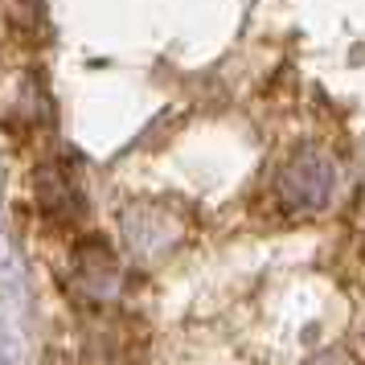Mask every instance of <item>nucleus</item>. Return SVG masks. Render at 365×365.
<instances>
[{
	"label": "nucleus",
	"mask_w": 365,
	"mask_h": 365,
	"mask_svg": "<svg viewBox=\"0 0 365 365\" xmlns=\"http://www.w3.org/2000/svg\"><path fill=\"white\" fill-rule=\"evenodd\" d=\"M336 189V165L329 152L320 148H296L283 160L279 177H275V201L292 214H316L332 201Z\"/></svg>",
	"instance_id": "1"
},
{
	"label": "nucleus",
	"mask_w": 365,
	"mask_h": 365,
	"mask_svg": "<svg viewBox=\"0 0 365 365\" xmlns=\"http://www.w3.org/2000/svg\"><path fill=\"white\" fill-rule=\"evenodd\" d=\"M34 197L50 230H74V222L83 217V189L62 160H50L34 173Z\"/></svg>",
	"instance_id": "2"
},
{
	"label": "nucleus",
	"mask_w": 365,
	"mask_h": 365,
	"mask_svg": "<svg viewBox=\"0 0 365 365\" xmlns=\"http://www.w3.org/2000/svg\"><path fill=\"white\" fill-rule=\"evenodd\" d=\"M70 267H74V279L83 283L95 299L119 279V263H115V255H111V247H107L103 238H91V234L74 242V250H70Z\"/></svg>",
	"instance_id": "3"
}]
</instances>
